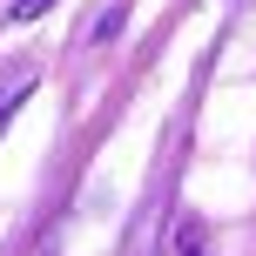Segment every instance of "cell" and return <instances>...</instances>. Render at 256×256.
I'll return each mask as SVG.
<instances>
[{"label":"cell","instance_id":"obj_1","mask_svg":"<svg viewBox=\"0 0 256 256\" xmlns=\"http://www.w3.org/2000/svg\"><path fill=\"white\" fill-rule=\"evenodd\" d=\"M48 7H54V0H14V20H40Z\"/></svg>","mask_w":256,"mask_h":256},{"label":"cell","instance_id":"obj_2","mask_svg":"<svg viewBox=\"0 0 256 256\" xmlns=\"http://www.w3.org/2000/svg\"><path fill=\"white\" fill-rule=\"evenodd\" d=\"M182 256H209V250H202V230H196V222H182Z\"/></svg>","mask_w":256,"mask_h":256}]
</instances>
